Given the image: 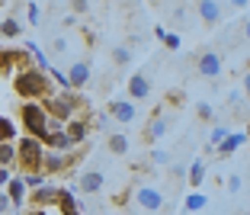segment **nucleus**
Wrapping results in <instances>:
<instances>
[{
    "label": "nucleus",
    "mask_w": 250,
    "mask_h": 215,
    "mask_svg": "<svg viewBox=\"0 0 250 215\" xmlns=\"http://www.w3.org/2000/svg\"><path fill=\"white\" fill-rule=\"evenodd\" d=\"M206 193H202V190H192V193L189 196H186V199H183V209H186V212H202V209H206Z\"/></svg>",
    "instance_id": "20"
},
{
    "label": "nucleus",
    "mask_w": 250,
    "mask_h": 215,
    "mask_svg": "<svg viewBox=\"0 0 250 215\" xmlns=\"http://www.w3.org/2000/svg\"><path fill=\"white\" fill-rule=\"evenodd\" d=\"M64 132H67V141H71V148L74 145H83V141H87V135H90V119H71V122H67L64 126Z\"/></svg>",
    "instance_id": "12"
},
{
    "label": "nucleus",
    "mask_w": 250,
    "mask_h": 215,
    "mask_svg": "<svg viewBox=\"0 0 250 215\" xmlns=\"http://www.w3.org/2000/svg\"><path fill=\"white\" fill-rule=\"evenodd\" d=\"M228 135H231V129H228V126H212V132H208V145H206V151H212V154H215V148H218V145H221L225 138H228Z\"/></svg>",
    "instance_id": "21"
},
{
    "label": "nucleus",
    "mask_w": 250,
    "mask_h": 215,
    "mask_svg": "<svg viewBox=\"0 0 250 215\" xmlns=\"http://www.w3.org/2000/svg\"><path fill=\"white\" fill-rule=\"evenodd\" d=\"M45 148H48V151H61V154H71L67 132H64V129H55V132H48V138H45Z\"/></svg>",
    "instance_id": "15"
},
{
    "label": "nucleus",
    "mask_w": 250,
    "mask_h": 215,
    "mask_svg": "<svg viewBox=\"0 0 250 215\" xmlns=\"http://www.w3.org/2000/svg\"><path fill=\"white\" fill-rule=\"evenodd\" d=\"M244 135H247V138H250V122H247V132H244Z\"/></svg>",
    "instance_id": "43"
},
{
    "label": "nucleus",
    "mask_w": 250,
    "mask_h": 215,
    "mask_svg": "<svg viewBox=\"0 0 250 215\" xmlns=\"http://www.w3.org/2000/svg\"><path fill=\"white\" fill-rule=\"evenodd\" d=\"M112 122H116V119H112V116H109L106 109H100V112L93 116V126L100 129V132H106V129H112Z\"/></svg>",
    "instance_id": "26"
},
{
    "label": "nucleus",
    "mask_w": 250,
    "mask_h": 215,
    "mask_svg": "<svg viewBox=\"0 0 250 215\" xmlns=\"http://www.w3.org/2000/svg\"><path fill=\"white\" fill-rule=\"evenodd\" d=\"M164 45H167L170 52H177V48H180V36H177V32H167V36H164Z\"/></svg>",
    "instance_id": "31"
},
{
    "label": "nucleus",
    "mask_w": 250,
    "mask_h": 215,
    "mask_svg": "<svg viewBox=\"0 0 250 215\" xmlns=\"http://www.w3.org/2000/svg\"><path fill=\"white\" fill-rule=\"evenodd\" d=\"M186 183H189L192 190H199V186L206 183V161H202V157H196V161L189 164V171H186Z\"/></svg>",
    "instance_id": "18"
},
{
    "label": "nucleus",
    "mask_w": 250,
    "mask_h": 215,
    "mask_svg": "<svg viewBox=\"0 0 250 215\" xmlns=\"http://www.w3.org/2000/svg\"><path fill=\"white\" fill-rule=\"evenodd\" d=\"M106 148H109L112 154H125V151H128V138H125L122 132H112L109 138H106Z\"/></svg>",
    "instance_id": "23"
},
{
    "label": "nucleus",
    "mask_w": 250,
    "mask_h": 215,
    "mask_svg": "<svg viewBox=\"0 0 250 215\" xmlns=\"http://www.w3.org/2000/svg\"><path fill=\"white\" fill-rule=\"evenodd\" d=\"M58 199H61V190H58V186H52V183L39 186L36 193H32V202H36L39 209H45V206H58Z\"/></svg>",
    "instance_id": "14"
},
{
    "label": "nucleus",
    "mask_w": 250,
    "mask_h": 215,
    "mask_svg": "<svg viewBox=\"0 0 250 215\" xmlns=\"http://www.w3.org/2000/svg\"><path fill=\"white\" fill-rule=\"evenodd\" d=\"M7 196H10V202H13V209L20 212V206L26 202V180H22V177H13L7 183Z\"/></svg>",
    "instance_id": "17"
},
{
    "label": "nucleus",
    "mask_w": 250,
    "mask_h": 215,
    "mask_svg": "<svg viewBox=\"0 0 250 215\" xmlns=\"http://www.w3.org/2000/svg\"><path fill=\"white\" fill-rule=\"evenodd\" d=\"M112 61H116V64H128V61H132V48H128V45H116V48H112Z\"/></svg>",
    "instance_id": "25"
},
{
    "label": "nucleus",
    "mask_w": 250,
    "mask_h": 215,
    "mask_svg": "<svg viewBox=\"0 0 250 215\" xmlns=\"http://www.w3.org/2000/svg\"><path fill=\"white\" fill-rule=\"evenodd\" d=\"M13 180V173H10V167H0V186L7 190V183Z\"/></svg>",
    "instance_id": "36"
},
{
    "label": "nucleus",
    "mask_w": 250,
    "mask_h": 215,
    "mask_svg": "<svg viewBox=\"0 0 250 215\" xmlns=\"http://www.w3.org/2000/svg\"><path fill=\"white\" fill-rule=\"evenodd\" d=\"M196 74L206 77V81H218L225 74V61H221V55L215 48H206V52L196 55Z\"/></svg>",
    "instance_id": "4"
},
{
    "label": "nucleus",
    "mask_w": 250,
    "mask_h": 215,
    "mask_svg": "<svg viewBox=\"0 0 250 215\" xmlns=\"http://www.w3.org/2000/svg\"><path fill=\"white\" fill-rule=\"evenodd\" d=\"M128 100H147L151 97V77H147V71H135L132 77H128Z\"/></svg>",
    "instance_id": "8"
},
{
    "label": "nucleus",
    "mask_w": 250,
    "mask_h": 215,
    "mask_svg": "<svg viewBox=\"0 0 250 215\" xmlns=\"http://www.w3.org/2000/svg\"><path fill=\"white\" fill-rule=\"evenodd\" d=\"M241 103H244V93H241V90H234V93H228V106H231V109H237Z\"/></svg>",
    "instance_id": "33"
},
{
    "label": "nucleus",
    "mask_w": 250,
    "mask_h": 215,
    "mask_svg": "<svg viewBox=\"0 0 250 215\" xmlns=\"http://www.w3.org/2000/svg\"><path fill=\"white\" fill-rule=\"evenodd\" d=\"M164 215H173V212H164Z\"/></svg>",
    "instance_id": "44"
},
{
    "label": "nucleus",
    "mask_w": 250,
    "mask_h": 215,
    "mask_svg": "<svg viewBox=\"0 0 250 215\" xmlns=\"http://www.w3.org/2000/svg\"><path fill=\"white\" fill-rule=\"evenodd\" d=\"M16 135H20V129L13 126V119L0 116V145H7V141H16Z\"/></svg>",
    "instance_id": "22"
},
{
    "label": "nucleus",
    "mask_w": 250,
    "mask_h": 215,
    "mask_svg": "<svg viewBox=\"0 0 250 215\" xmlns=\"http://www.w3.org/2000/svg\"><path fill=\"white\" fill-rule=\"evenodd\" d=\"M244 141H247V135H244V132H231L228 138H225L218 148H215V154H218V157H231V154H234V151L244 145Z\"/></svg>",
    "instance_id": "16"
},
{
    "label": "nucleus",
    "mask_w": 250,
    "mask_h": 215,
    "mask_svg": "<svg viewBox=\"0 0 250 215\" xmlns=\"http://www.w3.org/2000/svg\"><path fill=\"white\" fill-rule=\"evenodd\" d=\"M106 112H109V116L116 119L119 126H132L135 119H138V109H135V103H132V100H109Z\"/></svg>",
    "instance_id": "7"
},
{
    "label": "nucleus",
    "mask_w": 250,
    "mask_h": 215,
    "mask_svg": "<svg viewBox=\"0 0 250 215\" xmlns=\"http://www.w3.org/2000/svg\"><path fill=\"white\" fill-rule=\"evenodd\" d=\"M241 93H244V97L250 100V71H247V74H244V81H241Z\"/></svg>",
    "instance_id": "38"
},
{
    "label": "nucleus",
    "mask_w": 250,
    "mask_h": 215,
    "mask_svg": "<svg viewBox=\"0 0 250 215\" xmlns=\"http://www.w3.org/2000/svg\"><path fill=\"white\" fill-rule=\"evenodd\" d=\"M16 164V141L0 145V167H13Z\"/></svg>",
    "instance_id": "24"
},
{
    "label": "nucleus",
    "mask_w": 250,
    "mask_h": 215,
    "mask_svg": "<svg viewBox=\"0 0 250 215\" xmlns=\"http://www.w3.org/2000/svg\"><path fill=\"white\" fill-rule=\"evenodd\" d=\"M241 186H244L241 173H231V177H228V193H241Z\"/></svg>",
    "instance_id": "30"
},
{
    "label": "nucleus",
    "mask_w": 250,
    "mask_h": 215,
    "mask_svg": "<svg viewBox=\"0 0 250 215\" xmlns=\"http://www.w3.org/2000/svg\"><path fill=\"white\" fill-rule=\"evenodd\" d=\"M196 16L206 22V26H218L221 16H225V7L215 3V0H202V3H196Z\"/></svg>",
    "instance_id": "9"
},
{
    "label": "nucleus",
    "mask_w": 250,
    "mask_h": 215,
    "mask_svg": "<svg viewBox=\"0 0 250 215\" xmlns=\"http://www.w3.org/2000/svg\"><path fill=\"white\" fill-rule=\"evenodd\" d=\"M241 36H244V42H250V16L241 20Z\"/></svg>",
    "instance_id": "37"
},
{
    "label": "nucleus",
    "mask_w": 250,
    "mask_h": 215,
    "mask_svg": "<svg viewBox=\"0 0 250 215\" xmlns=\"http://www.w3.org/2000/svg\"><path fill=\"white\" fill-rule=\"evenodd\" d=\"M13 90L20 93V100L36 103V100H48L52 97V77L39 71V67H22L13 77Z\"/></svg>",
    "instance_id": "1"
},
{
    "label": "nucleus",
    "mask_w": 250,
    "mask_h": 215,
    "mask_svg": "<svg viewBox=\"0 0 250 215\" xmlns=\"http://www.w3.org/2000/svg\"><path fill=\"white\" fill-rule=\"evenodd\" d=\"M42 161H45V145L32 135H22L16 145V164L22 173H42Z\"/></svg>",
    "instance_id": "3"
},
{
    "label": "nucleus",
    "mask_w": 250,
    "mask_h": 215,
    "mask_svg": "<svg viewBox=\"0 0 250 215\" xmlns=\"http://www.w3.org/2000/svg\"><path fill=\"white\" fill-rule=\"evenodd\" d=\"M29 215H45V209H36V212H29Z\"/></svg>",
    "instance_id": "42"
},
{
    "label": "nucleus",
    "mask_w": 250,
    "mask_h": 215,
    "mask_svg": "<svg viewBox=\"0 0 250 215\" xmlns=\"http://www.w3.org/2000/svg\"><path fill=\"white\" fill-rule=\"evenodd\" d=\"M10 209H13V202H10L7 190H3V193H0V215H3V212H10Z\"/></svg>",
    "instance_id": "35"
},
{
    "label": "nucleus",
    "mask_w": 250,
    "mask_h": 215,
    "mask_svg": "<svg viewBox=\"0 0 250 215\" xmlns=\"http://www.w3.org/2000/svg\"><path fill=\"white\" fill-rule=\"evenodd\" d=\"M67 74V90H81L90 84V74H93V64H90V58H81V61H74L71 71H64Z\"/></svg>",
    "instance_id": "5"
},
{
    "label": "nucleus",
    "mask_w": 250,
    "mask_h": 215,
    "mask_svg": "<svg viewBox=\"0 0 250 215\" xmlns=\"http://www.w3.org/2000/svg\"><path fill=\"white\" fill-rule=\"evenodd\" d=\"M164 36H167V29H164V26H154V39H161V42H164Z\"/></svg>",
    "instance_id": "40"
},
{
    "label": "nucleus",
    "mask_w": 250,
    "mask_h": 215,
    "mask_svg": "<svg viewBox=\"0 0 250 215\" xmlns=\"http://www.w3.org/2000/svg\"><path fill=\"white\" fill-rule=\"evenodd\" d=\"M67 48H71V42H67L64 36H58V39H55V42H52V55H64Z\"/></svg>",
    "instance_id": "29"
},
{
    "label": "nucleus",
    "mask_w": 250,
    "mask_h": 215,
    "mask_svg": "<svg viewBox=\"0 0 250 215\" xmlns=\"http://www.w3.org/2000/svg\"><path fill=\"white\" fill-rule=\"evenodd\" d=\"M26 16H29L32 26H42V7L39 3H26Z\"/></svg>",
    "instance_id": "28"
},
{
    "label": "nucleus",
    "mask_w": 250,
    "mask_h": 215,
    "mask_svg": "<svg viewBox=\"0 0 250 215\" xmlns=\"http://www.w3.org/2000/svg\"><path fill=\"white\" fill-rule=\"evenodd\" d=\"M167 129H170V122L161 116V112H154V119L147 122V129L141 132V138H145V145H154V141H161L164 135H167Z\"/></svg>",
    "instance_id": "11"
},
{
    "label": "nucleus",
    "mask_w": 250,
    "mask_h": 215,
    "mask_svg": "<svg viewBox=\"0 0 250 215\" xmlns=\"http://www.w3.org/2000/svg\"><path fill=\"white\" fill-rule=\"evenodd\" d=\"M103 183H106V177L100 171H87V173H81V180H77L81 193H87V196H96L100 190H103Z\"/></svg>",
    "instance_id": "13"
},
{
    "label": "nucleus",
    "mask_w": 250,
    "mask_h": 215,
    "mask_svg": "<svg viewBox=\"0 0 250 215\" xmlns=\"http://www.w3.org/2000/svg\"><path fill=\"white\" fill-rule=\"evenodd\" d=\"M22 180H26V190H32V193L39 186H45V173H22Z\"/></svg>",
    "instance_id": "27"
},
{
    "label": "nucleus",
    "mask_w": 250,
    "mask_h": 215,
    "mask_svg": "<svg viewBox=\"0 0 250 215\" xmlns=\"http://www.w3.org/2000/svg\"><path fill=\"white\" fill-rule=\"evenodd\" d=\"M135 202H138V209H145V212H161L164 193L157 186H138V190H135Z\"/></svg>",
    "instance_id": "6"
},
{
    "label": "nucleus",
    "mask_w": 250,
    "mask_h": 215,
    "mask_svg": "<svg viewBox=\"0 0 250 215\" xmlns=\"http://www.w3.org/2000/svg\"><path fill=\"white\" fill-rule=\"evenodd\" d=\"M71 164H74V157H71V154H61V151H48V148H45L42 173H61V171H67Z\"/></svg>",
    "instance_id": "10"
},
{
    "label": "nucleus",
    "mask_w": 250,
    "mask_h": 215,
    "mask_svg": "<svg viewBox=\"0 0 250 215\" xmlns=\"http://www.w3.org/2000/svg\"><path fill=\"white\" fill-rule=\"evenodd\" d=\"M64 215H81V209H61Z\"/></svg>",
    "instance_id": "41"
},
{
    "label": "nucleus",
    "mask_w": 250,
    "mask_h": 215,
    "mask_svg": "<svg viewBox=\"0 0 250 215\" xmlns=\"http://www.w3.org/2000/svg\"><path fill=\"white\" fill-rule=\"evenodd\" d=\"M221 215H228V212H221Z\"/></svg>",
    "instance_id": "45"
},
{
    "label": "nucleus",
    "mask_w": 250,
    "mask_h": 215,
    "mask_svg": "<svg viewBox=\"0 0 250 215\" xmlns=\"http://www.w3.org/2000/svg\"><path fill=\"white\" fill-rule=\"evenodd\" d=\"M74 13H90V3H83V0H77V3H71Z\"/></svg>",
    "instance_id": "39"
},
{
    "label": "nucleus",
    "mask_w": 250,
    "mask_h": 215,
    "mask_svg": "<svg viewBox=\"0 0 250 215\" xmlns=\"http://www.w3.org/2000/svg\"><path fill=\"white\" fill-rule=\"evenodd\" d=\"M167 161H170L167 151H151V164H167Z\"/></svg>",
    "instance_id": "34"
},
{
    "label": "nucleus",
    "mask_w": 250,
    "mask_h": 215,
    "mask_svg": "<svg viewBox=\"0 0 250 215\" xmlns=\"http://www.w3.org/2000/svg\"><path fill=\"white\" fill-rule=\"evenodd\" d=\"M0 36L3 39H20L22 36V22L16 20V16H7V20L0 22Z\"/></svg>",
    "instance_id": "19"
},
{
    "label": "nucleus",
    "mask_w": 250,
    "mask_h": 215,
    "mask_svg": "<svg viewBox=\"0 0 250 215\" xmlns=\"http://www.w3.org/2000/svg\"><path fill=\"white\" fill-rule=\"evenodd\" d=\"M196 116L208 122V119H212V106H208V103H199V106H196Z\"/></svg>",
    "instance_id": "32"
},
{
    "label": "nucleus",
    "mask_w": 250,
    "mask_h": 215,
    "mask_svg": "<svg viewBox=\"0 0 250 215\" xmlns=\"http://www.w3.org/2000/svg\"><path fill=\"white\" fill-rule=\"evenodd\" d=\"M20 122L26 129V135H32V138H39L45 145V138L52 132V116L45 112L42 103H22L20 106Z\"/></svg>",
    "instance_id": "2"
}]
</instances>
